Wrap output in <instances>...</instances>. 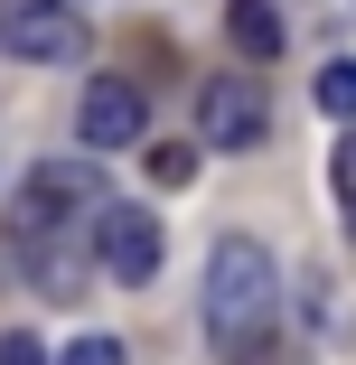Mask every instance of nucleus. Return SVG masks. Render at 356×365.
I'll list each match as a JSON object with an SVG mask.
<instances>
[{"instance_id":"3","label":"nucleus","mask_w":356,"mask_h":365,"mask_svg":"<svg viewBox=\"0 0 356 365\" xmlns=\"http://www.w3.org/2000/svg\"><path fill=\"white\" fill-rule=\"evenodd\" d=\"M197 140H206V150H263V140H272V103H263V85H244V76L197 85Z\"/></svg>"},{"instance_id":"10","label":"nucleus","mask_w":356,"mask_h":365,"mask_svg":"<svg viewBox=\"0 0 356 365\" xmlns=\"http://www.w3.org/2000/svg\"><path fill=\"white\" fill-rule=\"evenodd\" d=\"M328 187H337V206H347V235H356V131L337 140V160H328Z\"/></svg>"},{"instance_id":"12","label":"nucleus","mask_w":356,"mask_h":365,"mask_svg":"<svg viewBox=\"0 0 356 365\" xmlns=\"http://www.w3.org/2000/svg\"><path fill=\"white\" fill-rule=\"evenodd\" d=\"M0 365H47V346L38 337H0Z\"/></svg>"},{"instance_id":"4","label":"nucleus","mask_w":356,"mask_h":365,"mask_svg":"<svg viewBox=\"0 0 356 365\" xmlns=\"http://www.w3.org/2000/svg\"><path fill=\"white\" fill-rule=\"evenodd\" d=\"M94 272H113L122 290H141L160 272V215L151 206H94Z\"/></svg>"},{"instance_id":"2","label":"nucleus","mask_w":356,"mask_h":365,"mask_svg":"<svg viewBox=\"0 0 356 365\" xmlns=\"http://www.w3.org/2000/svg\"><path fill=\"white\" fill-rule=\"evenodd\" d=\"M85 38L94 29L76 19V0H0V47L19 66H76Z\"/></svg>"},{"instance_id":"1","label":"nucleus","mask_w":356,"mask_h":365,"mask_svg":"<svg viewBox=\"0 0 356 365\" xmlns=\"http://www.w3.org/2000/svg\"><path fill=\"white\" fill-rule=\"evenodd\" d=\"M272 300H281V272H272V253L253 235H225L206 253V337L225 356H244L253 328H272Z\"/></svg>"},{"instance_id":"6","label":"nucleus","mask_w":356,"mask_h":365,"mask_svg":"<svg viewBox=\"0 0 356 365\" xmlns=\"http://www.w3.org/2000/svg\"><path fill=\"white\" fill-rule=\"evenodd\" d=\"M76 131H85V150H131V140L151 131V103H141V85H122V76H94L85 103H76Z\"/></svg>"},{"instance_id":"7","label":"nucleus","mask_w":356,"mask_h":365,"mask_svg":"<svg viewBox=\"0 0 356 365\" xmlns=\"http://www.w3.org/2000/svg\"><path fill=\"white\" fill-rule=\"evenodd\" d=\"M225 29H235L244 56H281V10L272 0H225Z\"/></svg>"},{"instance_id":"11","label":"nucleus","mask_w":356,"mask_h":365,"mask_svg":"<svg viewBox=\"0 0 356 365\" xmlns=\"http://www.w3.org/2000/svg\"><path fill=\"white\" fill-rule=\"evenodd\" d=\"M56 365H122V337H76Z\"/></svg>"},{"instance_id":"5","label":"nucleus","mask_w":356,"mask_h":365,"mask_svg":"<svg viewBox=\"0 0 356 365\" xmlns=\"http://www.w3.org/2000/svg\"><path fill=\"white\" fill-rule=\"evenodd\" d=\"M94 197V169H66V160H38V178L19 187V244H47L66 235V215Z\"/></svg>"},{"instance_id":"9","label":"nucleus","mask_w":356,"mask_h":365,"mask_svg":"<svg viewBox=\"0 0 356 365\" xmlns=\"http://www.w3.org/2000/svg\"><path fill=\"white\" fill-rule=\"evenodd\" d=\"M197 178V150H188V140H160V150H151V187H188Z\"/></svg>"},{"instance_id":"8","label":"nucleus","mask_w":356,"mask_h":365,"mask_svg":"<svg viewBox=\"0 0 356 365\" xmlns=\"http://www.w3.org/2000/svg\"><path fill=\"white\" fill-rule=\"evenodd\" d=\"M310 94H319V113H328V122H356V56L319 66V85H310Z\"/></svg>"}]
</instances>
